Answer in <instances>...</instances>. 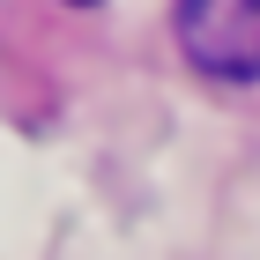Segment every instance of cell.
<instances>
[{
	"label": "cell",
	"instance_id": "obj_1",
	"mask_svg": "<svg viewBox=\"0 0 260 260\" xmlns=\"http://www.w3.org/2000/svg\"><path fill=\"white\" fill-rule=\"evenodd\" d=\"M171 22L208 82H260V0H179Z\"/></svg>",
	"mask_w": 260,
	"mask_h": 260
}]
</instances>
